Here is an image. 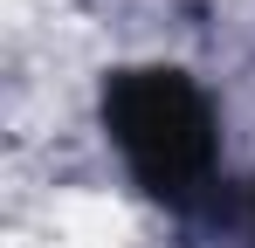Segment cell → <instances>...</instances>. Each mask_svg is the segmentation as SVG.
<instances>
[{
	"instance_id": "6da1fadb",
	"label": "cell",
	"mask_w": 255,
	"mask_h": 248,
	"mask_svg": "<svg viewBox=\"0 0 255 248\" xmlns=\"http://www.w3.org/2000/svg\"><path fill=\"white\" fill-rule=\"evenodd\" d=\"M104 124L125 165L159 200H193L214 172V118L207 97L179 69H125L104 90Z\"/></svg>"
}]
</instances>
